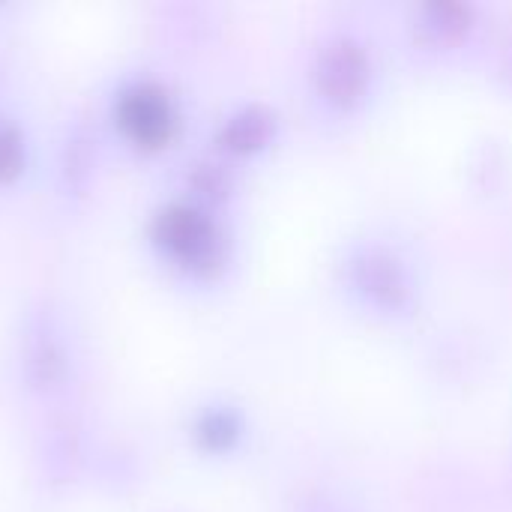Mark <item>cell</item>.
<instances>
[{
    "label": "cell",
    "mask_w": 512,
    "mask_h": 512,
    "mask_svg": "<svg viewBox=\"0 0 512 512\" xmlns=\"http://www.w3.org/2000/svg\"><path fill=\"white\" fill-rule=\"evenodd\" d=\"M240 417L228 408H213L201 417L198 423V441L210 453H225L237 444L240 438Z\"/></svg>",
    "instance_id": "cell-7"
},
{
    "label": "cell",
    "mask_w": 512,
    "mask_h": 512,
    "mask_svg": "<svg viewBox=\"0 0 512 512\" xmlns=\"http://www.w3.org/2000/svg\"><path fill=\"white\" fill-rule=\"evenodd\" d=\"M312 87L318 99L336 111H354L372 87L369 48L351 33L327 36L312 57Z\"/></svg>",
    "instance_id": "cell-2"
},
{
    "label": "cell",
    "mask_w": 512,
    "mask_h": 512,
    "mask_svg": "<svg viewBox=\"0 0 512 512\" xmlns=\"http://www.w3.org/2000/svg\"><path fill=\"white\" fill-rule=\"evenodd\" d=\"M117 123L138 147L156 150L171 141L177 117L162 87L141 84L117 102Z\"/></svg>",
    "instance_id": "cell-4"
},
{
    "label": "cell",
    "mask_w": 512,
    "mask_h": 512,
    "mask_svg": "<svg viewBox=\"0 0 512 512\" xmlns=\"http://www.w3.org/2000/svg\"><path fill=\"white\" fill-rule=\"evenodd\" d=\"M474 27V6L438 0L426 3L417 12V30L429 45H456L462 42Z\"/></svg>",
    "instance_id": "cell-6"
},
{
    "label": "cell",
    "mask_w": 512,
    "mask_h": 512,
    "mask_svg": "<svg viewBox=\"0 0 512 512\" xmlns=\"http://www.w3.org/2000/svg\"><path fill=\"white\" fill-rule=\"evenodd\" d=\"M333 512H342V510H333ZM345 512H348V510H345Z\"/></svg>",
    "instance_id": "cell-9"
},
{
    "label": "cell",
    "mask_w": 512,
    "mask_h": 512,
    "mask_svg": "<svg viewBox=\"0 0 512 512\" xmlns=\"http://www.w3.org/2000/svg\"><path fill=\"white\" fill-rule=\"evenodd\" d=\"M342 276L348 291L378 315H408L417 303L408 261L378 240L354 243L342 261Z\"/></svg>",
    "instance_id": "cell-1"
},
{
    "label": "cell",
    "mask_w": 512,
    "mask_h": 512,
    "mask_svg": "<svg viewBox=\"0 0 512 512\" xmlns=\"http://www.w3.org/2000/svg\"><path fill=\"white\" fill-rule=\"evenodd\" d=\"M153 237L198 276H210L225 264V237L219 225L192 204L165 207L153 222Z\"/></svg>",
    "instance_id": "cell-3"
},
{
    "label": "cell",
    "mask_w": 512,
    "mask_h": 512,
    "mask_svg": "<svg viewBox=\"0 0 512 512\" xmlns=\"http://www.w3.org/2000/svg\"><path fill=\"white\" fill-rule=\"evenodd\" d=\"M510 75H512V66H510Z\"/></svg>",
    "instance_id": "cell-10"
},
{
    "label": "cell",
    "mask_w": 512,
    "mask_h": 512,
    "mask_svg": "<svg viewBox=\"0 0 512 512\" xmlns=\"http://www.w3.org/2000/svg\"><path fill=\"white\" fill-rule=\"evenodd\" d=\"M273 138H276V111L258 102L234 111L219 129V144L231 153H258Z\"/></svg>",
    "instance_id": "cell-5"
},
{
    "label": "cell",
    "mask_w": 512,
    "mask_h": 512,
    "mask_svg": "<svg viewBox=\"0 0 512 512\" xmlns=\"http://www.w3.org/2000/svg\"><path fill=\"white\" fill-rule=\"evenodd\" d=\"M24 168V147L15 129H0V183H9Z\"/></svg>",
    "instance_id": "cell-8"
}]
</instances>
